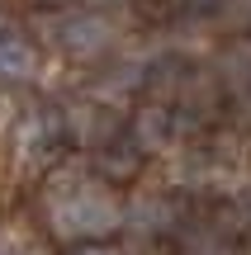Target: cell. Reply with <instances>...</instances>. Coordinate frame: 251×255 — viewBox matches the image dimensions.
<instances>
[{"label": "cell", "mask_w": 251, "mask_h": 255, "mask_svg": "<svg viewBox=\"0 0 251 255\" xmlns=\"http://www.w3.org/2000/svg\"><path fill=\"white\" fill-rule=\"evenodd\" d=\"M47 222L66 241H95V237H109L123 222V208L95 180H62L47 194Z\"/></svg>", "instance_id": "cell-1"}, {"label": "cell", "mask_w": 251, "mask_h": 255, "mask_svg": "<svg viewBox=\"0 0 251 255\" xmlns=\"http://www.w3.org/2000/svg\"><path fill=\"white\" fill-rule=\"evenodd\" d=\"M114 43V24L100 14H71L62 19V47L71 57H100Z\"/></svg>", "instance_id": "cell-2"}, {"label": "cell", "mask_w": 251, "mask_h": 255, "mask_svg": "<svg viewBox=\"0 0 251 255\" xmlns=\"http://www.w3.org/2000/svg\"><path fill=\"white\" fill-rule=\"evenodd\" d=\"M38 71V52L24 38H0V81H28Z\"/></svg>", "instance_id": "cell-3"}, {"label": "cell", "mask_w": 251, "mask_h": 255, "mask_svg": "<svg viewBox=\"0 0 251 255\" xmlns=\"http://www.w3.org/2000/svg\"><path fill=\"white\" fill-rule=\"evenodd\" d=\"M71 137L76 142H85V146H95V142H104V137L114 132V119L104 109H71Z\"/></svg>", "instance_id": "cell-4"}, {"label": "cell", "mask_w": 251, "mask_h": 255, "mask_svg": "<svg viewBox=\"0 0 251 255\" xmlns=\"http://www.w3.org/2000/svg\"><path fill=\"white\" fill-rule=\"evenodd\" d=\"M123 218H128V227H138V232H166L171 227V208L161 199H138Z\"/></svg>", "instance_id": "cell-5"}, {"label": "cell", "mask_w": 251, "mask_h": 255, "mask_svg": "<svg viewBox=\"0 0 251 255\" xmlns=\"http://www.w3.org/2000/svg\"><path fill=\"white\" fill-rule=\"evenodd\" d=\"M166 114L161 109H147V114H138V146H161L166 142Z\"/></svg>", "instance_id": "cell-6"}, {"label": "cell", "mask_w": 251, "mask_h": 255, "mask_svg": "<svg viewBox=\"0 0 251 255\" xmlns=\"http://www.w3.org/2000/svg\"><path fill=\"white\" fill-rule=\"evenodd\" d=\"M133 170H138V146H123V156H119V146H109V156H104V175L128 180Z\"/></svg>", "instance_id": "cell-7"}, {"label": "cell", "mask_w": 251, "mask_h": 255, "mask_svg": "<svg viewBox=\"0 0 251 255\" xmlns=\"http://www.w3.org/2000/svg\"><path fill=\"white\" fill-rule=\"evenodd\" d=\"M185 255H233V251H228L218 237H199V246L190 241V251H185Z\"/></svg>", "instance_id": "cell-8"}, {"label": "cell", "mask_w": 251, "mask_h": 255, "mask_svg": "<svg viewBox=\"0 0 251 255\" xmlns=\"http://www.w3.org/2000/svg\"><path fill=\"white\" fill-rule=\"evenodd\" d=\"M71 255H119L114 246H100V241H90V246H76Z\"/></svg>", "instance_id": "cell-9"}, {"label": "cell", "mask_w": 251, "mask_h": 255, "mask_svg": "<svg viewBox=\"0 0 251 255\" xmlns=\"http://www.w3.org/2000/svg\"><path fill=\"white\" fill-rule=\"evenodd\" d=\"M85 5H114V0H85Z\"/></svg>", "instance_id": "cell-10"}]
</instances>
